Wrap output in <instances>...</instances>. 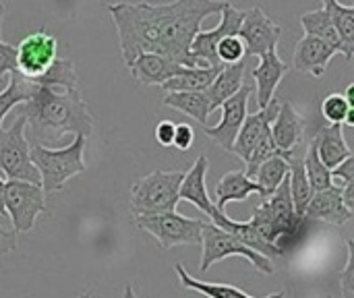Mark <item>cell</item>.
I'll return each mask as SVG.
<instances>
[{
    "instance_id": "1",
    "label": "cell",
    "mask_w": 354,
    "mask_h": 298,
    "mask_svg": "<svg viewBox=\"0 0 354 298\" xmlns=\"http://www.w3.org/2000/svg\"><path fill=\"white\" fill-rule=\"evenodd\" d=\"M226 0H170L114 2L110 12L120 44V56L129 66L139 54L153 52L180 66H199L191 56V44L207 17L218 15Z\"/></svg>"
},
{
    "instance_id": "2",
    "label": "cell",
    "mask_w": 354,
    "mask_h": 298,
    "mask_svg": "<svg viewBox=\"0 0 354 298\" xmlns=\"http://www.w3.org/2000/svg\"><path fill=\"white\" fill-rule=\"evenodd\" d=\"M27 81L31 91L21 110L27 141L50 147L66 135L91 137L93 118L81 95L73 60L56 58L41 77Z\"/></svg>"
},
{
    "instance_id": "3",
    "label": "cell",
    "mask_w": 354,
    "mask_h": 298,
    "mask_svg": "<svg viewBox=\"0 0 354 298\" xmlns=\"http://www.w3.org/2000/svg\"><path fill=\"white\" fill-rule=\"evenodd\" d=\"M85 139L83 135H75L73 143L60 149L46 145H31L29 158L39 172V183L44 193L60 191L71 178L85 172Z\"/></svg>"
},
{
    "instance_id": "4",
    "label": "cell",
    "mask_w": 354,
    "mask_h": 298,
    "mask_svg": "<svg viewBox=\"0 0 354 298\" xmlns=\"http://www.w3.org/2000/svg\"><path fill=\"white\" fill-rule=\"evenodd\" d=\"M185 172H164L156 170L141 180H137L131 189V209L135 216L147 214H164L176 212L178 205V189Z\"/></svg>"
},
{
    "instance_id": "5",
    "label": "cell",
    "mask_w": 354,
    "mask_h": 298,
    "mask_svg": "<svg viewBox=\"0 0 354 298\" xmlns=\"http://www.w3.org/2000/svg\"><path fill=\"white\" fill-rule=\"evenodd\" d=\"M201 249H203V255H201V266L199 270L205 274L209 272V268L226 257H245L251 266H255L261 274H268L272 276L274 274V263L270 257L249 249L247 245H243L239 239H234L230 232L218 228L216 224L212 222H205L203 228H201Z\"/></svg>"
},
{
    "instance_id": "6",
    "label": "cell",
    "mask_w": 354,
    "mask_h": 298,
    "mask_svg": "<svg viewBox=\"0 0 354 298\" xmlns=\"http://www.w3.org/2000/svg\"><path fill=\"white\" fill-rule=\"evenodd\" d=\"M135 224L151 234L162 251H170L180 245H201V228L205 220L185 218L176 212L135 216Z\"/></svg>"
},
{
    "instance_id": "7",
    "label": "cell",
    "mask_w": 354,
    "mask_h": 298,
    "mask_svg": "<svg viewBox=\"0 0 354 298\" xmlns=\"http://www.w3.org/2000/svg\"><path fill=\"white\" fill-rule=\"evenodd\" d=\"M29 141L25 137V116L19 114L8 129H0V174L8 180L39 183V172L29 158Z\"/></svg>"
},
{
    "instance_id": "8",
    "label": "cell",
    "mask_w": 354,
    "mask_h": 298,
    "mask_svg": "<svg viewBox=\"0 0 354 298\" xmlns=\"http://www.w3.org/2000/svg\"><path fill=\"white\" fill-rule=\"evenodd\" d=\"M46 209V193L41 185L25 180L4 183V212L17 234H25L35 226V220Z\"/></svg>"
},
{
    "instance_id": "9",
    "label": "cell",
    "mask_w": 354,
    "mask_h": 298,
    "mask_svg": "<svg viewBox=\"0 0 354 298\" xmlns=\"http://www.w3.org/2000/svg\"><path fill=\"white\" fill-rule=\"evenodd\" d=\"M56 48H58V41L48 29H35L27 33L15 48L17 52L15 73H19L25 79L41 77L50 68V64L56 60Z\"/></svg>"
},
{
    "instance_id": "10",
    "label": "cell",
    "mask_w": 354,
    "mask_h": 298,
    "mask_svg": "<svg viewBox=\"0 0 354 298\" xmlns=\"http://www.w3.org/2000/svg\"><path fill=\"white\" fill-rule=\"evenodd\" d=\"M253 93V83H243L236 93L222 102V118L216 127H203L205 135L224 151H232L234 139L249 114V97Z\"/></svg>"
},
{
    "instance_id": "11",
    "label": "cell",
    "mask_w": 354,
    "mask_h": 298,
    "mask_svg": "<svg viewBox=\"0 0 354 298\" xmlns=\"http://www.w3.org/2000/svg\"><path fill=\"white\" fill-rule=\"evenodd\" d=\"M239 37L245 44V54L247 58H259L270 50L278 48V41L282 37V27L268 17L259 6L247 8L241 29H239Z\"/></svg>"
},
{
    "instance_id": "12",
    "label": "cell",
    "mask_w": 354,
    "mask_h": 298,
    "mask_svg": "<svg viewBox=\"0 0 354 298\" xmlns=\"http://www.w3.org/2000/svg\"><path fill=\"white\" fill-rule=\"evenodd\" d=\"M222 15V21L209 29V31H199L191 44V56L197 60L199 66H222L220 60H218V54H216V48L220 44L222 37L226 35H234L239 33L241 29V23H243V17H245V10L232 6L228 0L224 2V8L220 10Z\"/></svg>"
},
{
    "instance_id": "13",
    "label": "cell",
    "mask_w": 354,
    "mask_h": 298,
    "mask_svg": "<svg viewBox=\"0 0 354 298\" xmlns=\"http://www.w3.org/2000/svg\"><path fill=\"white\" fill-rule=\"evenodd\" d=\"M305 129H307V122H305L303 114L290 102L280 104L278 114H276V118L270 124V133H272V139H274L276 147L280 149V153L286 160L303 143Z\"/></svg>"
},
{
    "instance_id": "14",
    "label": "cell",
    "mask_w": 354,
    "mask_h": 298,
    "mask_svg": "<svg viewBox=\"0 0 354 298\" xmlns=\"http://www.w3.org/2000/svg\"><path fill=\"white\" fill-rule=\"evenodd\" d=\"M286 73H288V64L278 56V48L259 56V64L251 73L253 75V91L257 95L259 110L266 108L274 100L276 89Z\"/></svg>"
},
{
    "instance_id": "15",
    "label": "cell",
    "mask_w": 354,
    "mask_h": 298,
    "mask_svg": "<svg viewBox=\"0 0 354 298\" xmlns=\"http://www.w3.org/2000/svg\"><path fill=\"white\" fill-rule=\"evenodd\" d=\"M353 214V209H348L342 199V189H338L334 185L324 191L313 193L305 207L307 220H322L332 226H342V224L351 222Z\"/></svg>"
},
{
    "instance_id": "16",
    "label": "cell",
    "mask_w": 354,
    "mask_h": 298,
    "mask_svg": "<svg viewBox=\"0 0 354 298\" xmlns=\"http://www.w3.org/2000/svg\"><path fill=\"white\" fill-rule=\"evenodd\" d=\"M338 52L326 44L324 39L315 37V35H305L299 39V44L295 46V54H292V68L299 73H307L313 77H324L326 68L330 64V60L336 56Z\"/></svg>"
},
{
    "instance_id": "17",
    "label": "cell",
    "mask_w": 354,
    "mask_h": 298,
    "mask_svg": "<svg viewBox=\"0 0 354 298\" xmlns=\"http://www.w3.org/2000/svg\"><path fill=\"white\" fill-rule=\"evenodd\" d=\"M278 108H280V104H278L276 97H274V100H272L266 108H261L259 112L247 114V118H245V122H243V127H241V131H239V135H236V139H234V145H232V151H230V153H234V156H239L243 162H247L249 156H251V151H253V147L257 145V141L261 139V135L270 129L272 120L276 118Z\"/></svg>"
},
{
    "instance_id": "18",
    "label": "cell",
    "mask_w": 354,
    "mask_h": 298,
    "mask_svg": "<svg viewBox=\"0 0 354 298\" xmlns=\"http://www.w3.org/2000/svg\"><path fill=\"white\" fill-rule=\"evenodd\" d=\"M183 68L185 66L168 60L162 54H153V52H143L129 64L133 79L141 85H162L170 77L178 75Z\"/></svg>"
},
{
    "instance_id": "19",
    "label": "cell",
    "mask_w": 354,
    "mask_h": 298,
    "mask_svg": "<svg viewBox=\"0 0 354 298\" xmlns=\"http://www.w3.org/2000/svg\"><path fill=\"white\" fill-rule=\"evenodd\" d=\"M209 160L205 156H199L189 172H185L178 189V199L193 203L199 212H203L207 218L214 209V201L207 195V185H205V174H207Z\"/></svg>"
},
{
    "instance_id": "20",
    "label": "cell",
    "mask_w": 354,
    "mask_h": 298,
    "mask_svg": "<svg viewBox=\"0 0 354 298\" xmlns=\"http://www.w3.org/2000/svg\"><path fill=\"white\" fill-rule=\"evenodd\" d=\"M253 193L261 197L259 185H257L253 178H249V176L245 174V170H230V172H226V174L218 180V185H216V189H214V195H216L214 205H216L218 209L226 212V205H228L230 201H245V199H247L249 195H253Z\"/></svg>"
},
{
    "instance_id": "21",
    "label": "cell",
    "mask_w": 354,
    "mask_h": 298,
    "mask_svg": "<svg viewBox=\"0 0 354 298\" xmlns=\"http://www.w3.org/2000/svg\"><path fill=\"white\" fill-rule=\"evenodd\" d=\"M313 143L317 147L319 160L330 170L353 156V151L344 139V124H326V127L317 129Z\"/></svg>"
},
{
    "instance_id": "22",
    "label": "cell",
    "mask_w": 354,
    "mask_h": 298,
    "mask_svg": "<svg viewBox=\"0 0 354 298\" xmlns=\"http://www.w3.org/2000/svg\"><path fill=\"white\" fill-rule=\"evenodd\" d=\"M247 66H249V58H243L241 62H234V64H222L220 66L214 83L205 89L207 97H209L212 112L218 110L224 100H228L232 93H236L241 89V85L245 83Z\"/></svg>"
},
{
    "instance_id": "23",
    "label": "cell",
    "mask_w": 354,
    "mask_h": 298,
    "mask_svg": "<svg viewBox=\"0 0 354 298\" xmlns=\"http://www.w3.org/2000/svg\"><path fill=\"white\" fill-rule=\"evenodd\" d=\"M162 104L191 116L193 120H197L203 127L207 124V118L212 114V106H209V97H207L205 89H201V91H166Z\"/></svg>"
},
{
    "instance_id": "24",
    "label": "cell",
    "mask_w": 354,
    "mask_h": 298,
    "mask_svg": "<svg viewBox=\"0 0 354 298\" xmlns=\"http://www.w3.org/2000/svg\"><path fill=\"white\" fill-rule=\"evenodd\" d=\"M176 276H178L183 288L201 292V295H205L207 298H255L251 297V295H247L245 290L236 288V286H230V284H218V282H203V280H197V278H193V276L183 268V263H176ZM263 298H284V292H274V295Z\"/></svg>"
},
{
    "instance_id": "25",
    "label": "cell",
    "mask_w": 354,
    "mask_h": 298,
    "mask_svg": "<svg viewBox=\"0 0 354 298\" xmlns=\"http://www.w3.org/2000/svg\"><path fill=\"white\" fill-rule=\"evenodd\" d=\"M218 71L220 66H185L178 75L170 77L160 87L164 91H201L214 83Z\"/></svg>"
},
{
    "instance_id": "26",
    "label": "cell",
    "mask_w": 354,
    "mask_h": 298,
    "mask_svg": "<svg viewBox=\"0 0 354 298\" xmlns=\"http://www.w3.org/2000/svg\"><path fill=\"white\" fill-rule=\"evenodd\" d=\"M322 6L330 15L342 44H344V58L353 60L354 56V6H346L340 0H322Z\"/></svg>"
},
{
    "instance_id": "27",
    "label": "cell",
    "mask_w": 354,
    "mask_h": 298,
    "mask_svg": "<svg viewBox=\"0 0 354 298\" xmlns=\"http://www.w3.org/2000/svg\"><path fill=\"white\" fill-rule=\"evenodd\" d=\"M301 25H303L305 33L324 39L338 54H344V44H342V39H340V35H338V31H336V27H334V23H332V19H330V15L326 12L324 6L301 15Z\"/></svg>"
},
{
    "instance_id": "28",
    "label": "cell",
    "mask_w": 354,
    "mask_h": 298,
    "mask_svg": "<svg viewBox=\"0 0 354 298\" xmlns=\"http://www.w3.org/2000/svg\"><path fill=\"white\" fill-rule=\"evenodd\" d=\"M288 185H290V197H292V205L297 216H305V207L313 195L305 166H303V158H297L295 153L288 158Z\"/></svg>"
},
{
    "instance_id": "29",
    "label": "cell",
    "mask_w": 354,
    "mask_h": 298,
    "mask_svg": "<svg viewBox=\"0 0 354 298\" xmlns=\"http://www.w3.org/2000/svg\"><path fill=\"white\" fill-rule=\"evenodd\" d=\"M286 176H288V160L284 156H272L270 160L259 164V168L253 174V180L261 189V199L270 197Z\"/></svg>"
},
{
    "instance_id": "30",
    "label": "cell",
    "mask_w": 354,
    "mask_h": 298,
    "mask_svg": "<svg viewBox=\"0 0 354 298\" xmlns=\"http://www.w3.org/2000/svg\"><path fill=\"white\" fill-rule=\"evenodd\" d=\"M8 85L0 91V129H2V122H4V116L17 108L19 104L27 102L29 97V91H31V85L25 77H21L19 73H10L8 75Z\"/></svg>"
},
{
    "instance_id": "31",
    "label": "cell",
    "mask_w": 354,
    "mask_h": 298,
    "mask_svg": "<svg viewBox=\"0 0 354 298\" xmlns=\"http://www.w3.org/2000/svg\"><path fill=\"white\" fill-rule=\"evenodd\" d=\"M303 166H305V172H307V178H309V185H311L313 193L332 187V172L319 160V153H317V147H315L313 141L307 147V156L303 158Z\"/></svg>"
},
{
    "instance_id": "32",
    "label": "cell",
    "mask_w": 354,
    "mask_h": 298,
    "mask_svg": "<svg viewBox=\"0 0 354 298\" xmlns=\"http://www.w3.org/2000/svg\"><path fill=\"white\" fill-rule=\"evenodd\" d=\"M351 110H354V106L342 93H330L322 102V118L328 124H344Z\"/></svg>"
},
{
    "instance_id": "33",
    "label": "cell",
    "mask_w": 354,
    "mask_h": 298,
    "mask_svg": "<svg viewBox=\"0 0 354 298\" xmlns=\"http://www.w3.org/2000/svg\"><path fill=\"white\" fill-rule=\"evenodd\" d=\"M216 54H218L220 64H234V62H241L243 58H247L245 44L239 37V33L222 37L220 44H218V48H216Z\"/></svg>"
},
{
    "instance_id": "34",
    "label": "cell",
    "mask_w": 354,
    "mask_h": 298,
    "mask_svg": "<svg viewBox=\"0 0 354 298\" xmlns=\"http://www.w3.org/2000/svg\"><path fill=\"white\" fill-rule=\"evenodd\" d=\"M346 266L340 272V290L344 298H354V243L346 241Z\"/></svg>"
},
{
    "instance_id": "35",
    "label": "cell",
    "mask_w": 354,
    "mask_h": 298,
    "mask_svg": "<svg viewBox=\"0 0 354 298\" xmlns=\"http://www.w3.org/2000/svg\"><path fill=\"white\" fill-rule=\"evenodd\" d=\"M332 172V185L338 189H344L348 185H354V156L346 158L344 162H340L336 168L330 170Z\"/></svg>"
},
{
    "instance_id": "36",
    "label": "cell",
    "mask_w": 354,
    "mask_h": 298,
    "mask_svg": "<svg viewBox=\"0 0 354 298\" xmlns=\"http://www.w3.org/2000/svg\"><path fill=\"white\" fill-rule=\"evenodd\" d=\"M17 71V52L15 46L0 39V85L4 83L6 75Z\"/></svg>"
},
{
    "instance_id": "37",
    "label": "cell",
    "mask_w": 354,
    "mask_h": 298,
    "mask_svg": "<svg viewBox=\"0 0 354 298\" xmlns=\"http://www.w3.org/2000/svg\"><path fill=\"white\" fill-rule=\"evenodd\" d=\"M193 141H195V131H193V127L187 124V122L176 124V129H174V139H172V147H176L178 151H187V149L193 145Z\"/></svg>"
},
{
    "instance_id": "38",
    "label": "cell",
    "mask_w": 354,
    "mask_h": 298,
    "mask_svg": "<svg viewBox=\"0 0 354 298\" xmlns=\"http://www.w3.org/2000/svg\"><path fill=\"white\" fill-rule=\"evenodd\" d=\"M174 129L176 124L172 120H160L156 124V141L162 147H172V139H174Z\"/></svg>"
},
{
    "instance_id": "39",
    "label": "cell",
    "mask_w": 354,
    "mask_h": 298,
    "mask_svg": "<svg viewBox=\"0 0 354 298\" xmlns=\"http://www.w3.org/2000/svg\"><path fill=\"white\" fill-rule=\"evenodd\" d=\"M17 249V232L0 226V257H6Z\"/></svg>"
},
{
    "instance_id": "40",
    "label": "cell",
    "mask_w": 354,
    "mask_h": 298,
    "mask_svg": "<svg viewBox=\"0 0 354 298\" xmlns=\"http://www.w3.org/2000/svg\"><path fill=\"white\" fill-rule=\"evenodd\" d=\"M0 216H6V212H4V180H2V176H0Z\"/></svg>"
},
{
    "instance_id": "41",
    "label": "cell",
    "mask_w": 354,
    "mask_h": 298,
    "mask_svg": "<svg viewBox=\"0 0 354 298\" xmlns=\"http://www.w3.org/2000/svg\"><path fill=\"white\" fill-rule=\"evenodd\" d=\"M4 15H6V4L0 2V39H2V21H4Z\"/></svg>"
},
{
    "instance_id": "42",
    "label": "cell",
    "mask_w": 354,
    "mask_h": 298,
    "mask_svg": "<svg viewBox=\"0 0 354 298\" xmlns=\"http://www.w3.org/2000/svg\"><path fill=\"white\" fill-rule=\"evenodd\" d=\"M79 298H91V295H87V292H83V295H81V297Z\"/></svg>"
}]
</instances>
